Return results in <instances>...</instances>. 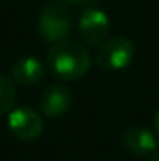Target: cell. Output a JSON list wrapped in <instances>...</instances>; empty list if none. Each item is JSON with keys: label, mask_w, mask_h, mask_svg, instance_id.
<instances>
[{"label": "cell", "mask_w": 159, "mask_h": 161, "mask_svg": "<svg viewBox=\"0 0 159 161\" xmlns=\"http://www.w3.org/2000/svg\"><path fill=\"white\" fill-rule=\"evenodd\" d=\"M47 62L56 79L71 82L82 79L90 71L92 56L82 43L73 40H62L51 43Z\"/></svg>", "instance_id": "obj_1"}, {"label": "cell", "mask_w": 159, "mask_h": 161, "mask_svg": "<svg viewBox=\"0 0 159 161\" xmlns=\"http://www.w3.org/2000/svg\"><path fill=\"white\" fill-rule=\"evenodd\" d=\"M38 30L41 38L49 43L68 40V36L71 34V15L68 8L56 2L43 6L38 17Z\"/></svg>", "instance_id": "obj_2"}, {"label": "cell", "mask_w": 159, "mask_h": 161, "mask_svg": "<svg viewBox=\"0 0 159 161\" xmlns=\"http://www.w3.org/2000/svg\"><path fill=\"white\" fill-rule=\"evenodd\" d=\"M133 56H135L133 41L123 36H114L97 47L96 62L99 68H103L107 71H118L131 64Z\"/></svg>", "instance_id": "obj_3"}, {"label": "cell", "mask_w": 159, "mask_h": 161, "mask_svg": "<svg viewBox=\"0 0 159 161\" xmlns=\"http://www.w3.org/2000/svg\"><path fill=\"white\" fill-rule=\"evenodd\" d=\"M79 36L86 45L99 47L109 40L111 34V21L105 11L99 8H86L79 17Z\"/></svg>", "instance_id": "obj_4"}, {"label": "cell", "mask_w": 159, "mask_h": 161, "mask_svg": "<svg viewBox=\"0 0 159 161\" xmlns=\"http://www.w3.org/2000/svg\"><path fill=\"white\" fill-rule=\"evenodd\" d=\"M8 127L19 141L30 142L43 133V120L30 107H13L8 114Z\"/></svg>", "instance_id": "obj_5"}, {"label": "cell", "mask_w": 159, "mask_h": 161, "mask_svg": "<svg viewBox=\"0 0 159 161\" xmlns=\"http://www.w3.org/2000/svg\"><path fill=\"white\" fill-rule=\"evenodd\" d=\"M40 107L45 116L49 118H60L68 113V109L71 107V92L68 86L56 82V84H49L40 99Z\"/></svg>", "instance_id": "obj_6"}, {"label": "cell", "mask_w": 159, "mask_h": 161, "mask_svg": "<svg viewBox=\"0 0 159 161\" xmlns=\"http://www.w3.org/2000/svg\"><path fill=\"white\" fill-rule=\"evenodd\" d=\"M157 135L156 131L152 129H146V127H133L129 131L123 133L122 141H123V146L135 154V156H148V154H154L159 148L157 144Z\"/></svg>", "instance_id": "obj_7"}, {"label": "cell", "mask_w": 159, "mask_h": 161, "mask_svg": "<svg viewBox=\"0 0 159 161\" xmlns=\"http://www.w3.org/2000/svg\"><path fill=\"white\" fill-rule=\"evenodd\" d=\"M45 75V68L36 56H23L11 68V79L23 86H34Z\"/></svg>", "instance_id": "obj_8"}, {"label": "cell", "mask_w": 159, "mask_h": 161, "mask_svg": "<svg viewBox=\"0 0 159 161\" xmlns=\"http://www.w3.org/2000/svg\"><path fill=\"white\" fill-rule=\"evenodd\" d=\"M15 101H17V90L13 79L0 73V116L9 114V111L15 107Z\"/></svg>", "instance_id": "obj_9"}, {"label": "cell", "mask_w": 159, "mask_h": 161, "mask_svg": "<svg viewBox=\"0 0 159 161\" xmlns=\"http://www.w3.org/2000/svg\"><path fill=\"white\" fill-rule=\"evenodd\" d=\"M54 2L60 4V6H64V8H79V6L90 8V6L96 4V0H54Z\"/></svg>", "instance_id": "obj_10"}, {"label": "cell", "mask_w": 159, "mask_h": 161, "mask_svg": "<svg viewBox=\"0 0 159 161\" xmlns=\"http://www.w3.org/2000/svg\"><path fill=\"white\" fill-rule=\"evenodd\" d=\"M154 127H156V135L159 137V109L156 113V116H154Z\"/></svg>", "instance_id": "obj_11"}, {"label": "cell", "mask_w": 159, "mask_h": 161, "mask_svg": "<svg viewBox=\"0 0 159 161\" xmlns=\"http://www.w3.org/2000/svg\"><path fill=\"white\" fill-rule=\"evenodd\" d=\"M148 161H159V148L154 152V154H150V159Z\"/></svg>", "instance_id": "obj_12"}]
</instances>
